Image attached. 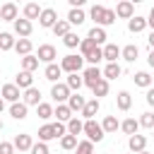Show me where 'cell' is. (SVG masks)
Wrapping results in <instances>:
<instances>
[{"mask_svg": "<svg viewBox=\"0 0 154 154\" xmlns=\"http://www.w3.org/2000/svg\"><path fill=\"white\" fill-rule=\"evenodd\" d=\"M103 14H106V7H103V5H94V7L89 10V17L96 22V26H101V22H103Z\"/></svg>", "mask_w": 154, "mask_h": 154, "instance_id": "cell-35", "label": "cell"}, {"mask_svg": "<svg viewBox=\"0 0 154 154\" xmlns=\"http://www.w3.org/2000/svg\"><path fill=\"white\" fill-rule=\"evenodd\" d=\"M120 72H123V70H120L118 63H106V67H103V77H106V79H118Z\"/></svg>", "mask_w": 154, "mask_h": 154, "instance_id": "cell-27", "label": "cell"}, {"mask_svg": "<svg viewBox=\"0 0 154 154\" xmlns=\"http://www.w3.org/2000/svg\"><path fill=\"white\" fill-rule=\"evenodd\" d=\"M82 65H84V55H75V53H70V55H65L63 60H60V67H63V72H79L82 70Z\"/></svg>", "mask_w": 154, "mask_h": 154, "instance_id": "cell-2", "label": "cell"}, {"mask_svg": "<svg viewBox=\"0 0 154 154\" xmlns=\"http://www.w3.org/2000/svg\"><path fill=\"white\" fill-rule=\"evenodd\" d=\"M67 132H70V135H79V132H84V123H82L79 118L72 116V118L67 120Z\"/></svg>", "mask_w": 154, "mask_h": 154, "instance_id": "cell-39", "label": "cell"}, {"mask_svg": "<svg viewBox=\"0 0 154 154\" xmlns=\"http://www.w3.org/2000/svg\"><path fill=\"white\" fill-rule=\"evenodd\" d=\"M101 128H103V132H116V130L120 128V123H118L116 116H106L103 123H101Z\"/></svg>", "mask_w": 154, "mask_h": 154, "instance_id": "cell-38", "label": "cell"}, {"mask_svg": "<svg viewBox=\"0 0 154 154\" xmlns=\"http://www.w3.org/2000/svg\"><path fill=\"white\" fill-rule=\"evenodd\" d=\"M24 103H26V106H38V103H41V91H38L36 87L24 89Z\"/></svg>", "mask_w": 154, "mask_h": 154, "instance_id": "cell-17", "label": "cell"}, {"mask_svg": "<svg viewBox=\"0 0 154 154\" xmlns=\"http://www.w3.org/2000/svg\"><path fill=\"white\" fill-rule=\"evenodd\" d=\"M147 63H149V67H154V48L149 51V55H147Z\"/></svg>", "mask_w": 154, "mask_h": 154, "instance_id": "cell-54", "label": "cell"}, {"mask_svg": "<svg viewBox=\"0 0 154 154\" xmlns=\"http://www.w3.org/2000/svg\"><path fill=\"white\" fill-rule=\"evenodd\" d=\"M41 17V7L36 5V2H26V7H24V19H38Z\"/></svg>", "mask_w": 154, "mask_h": 154, "instance_id": "cell-30", "label": "cell"}, {"mask_svg": "<svg viewBox=\"0 0 154 154\" xmlns=\"http://www.w3.org/2000/svg\"><path fill=\"white\" fill-rule=\"evenodd\" d=\"M67 2H70V7H82L87 0H67Z\"/></svg>", "mask_w": 154, "mask_h": 154, "instance_id": "cell-53", "label": "cell"}, {"mask_svg": "<svg viewBox=\"0 0 154 154\" xmlns=\"http://www.w3.org/2000/svg\"><path fill=\"white\" fill-rule=\"evenodd\" d=\"M12 24H14V34H17L19 38H26V36H31V31H34V24H31L29 19H24V17H22V19L17 17Z\"/></svg>", "mask_w": 154, "mask_h": 154, "instance_id": "cell-5", "label": "cell"}, {"mask_svg": "<svg viewBox=\"0 0 154 154\" xmlns=\"http://www.w3.org/2000/svg\"><path fill=\"white\" fill-rule=\"evenodd\" d=\"M130 2H132V5H135V2H142V0H130Z\"/></svg>", "mask_w": 154, "mask_h": 154, "instance_id": "cell-57", "label": "cell"}, {"mask_svg": "<svg viewBox=\"0 0 154 154\" xmlns=\"http://www.w3.org/2000/svg\"><path fill=\"white\" fill-rule=\"evenodd\" d=\"M75 154H94V142H89V140H82V142H77V147H75Z\"/></svg>", "mask_w": 154, "mask_h": 154, "instance_id": "cell-43", "label": "cell"}, {"mask_svg": "<svg viewBox=\"0 0 154 154\" xmlns=\"http://www.w3.org/2000/svg\"><path fill=\"white\" fill-rule=\"evenodd\" d=\"M147 43H149V48H154V31L149 34V38H147Z\"/></svg>", "mask_w": 154, "mask_h": 154, "instance_id": "cell-55", "label": "cell"}, {"mask_svg": "<svg viewBox=\"0 0 154 154\" xmlns=\"http://www.w3.org/2000/svg\"><path fill=\"white\" fill-rule=\"evenodd\" d=\"M84 60H87V63H89V65H96V63H99V60H103V48H96V51H94V53H91V55H87V58H84Z\"/></svg>", "mask_w": 154, "mask_h": 154, "instance_id": "cell-46", "label": "cell"}, {"mask_svg": "<svg viewBox=\"0 0 154 154\" xmlns=\"http://www.w3.org/2000/svg\"><path fill=\"white\" fill-rule=\"evenodd\" d=\"M118 58H120V48L116 43H106L103 46V60L106 63H116Z\"/></svg>", "mask_w": 154, "mask_h": 154, "instance_id": "cell-19", "label": "cell"}, {"mask_svg": "<svg viewBox=\"0 0 154 154\" xmlns=\"http://www.w3.org/2000/svg\"><path fill=\"white\" fill-rule=\"evenodd\" d=\"M29 152H31V154H51V152H48V144H46V142H34V147H31Z\"/></svg>", "mask_w": 154, "mask_h": 154, "instance_id": "cell-48", "label": "cell"}, {"mask_svg": "<svg viewBox=\"0 0 154 154\" xmlns=\"http://www.w3.org/2000/svg\"><path fill=\"white\" fill-rule=\"evenodd\" d=\"M14 38H12V34L10 31H2L0 34V51H10V48H14Z\"/></svg>", "mask_w": 154, "mask_h": 154, "instance_id": "cell-41", "label": "cell"}, {"mask_svg": "<svg viewBox=\"0 0 154 154\" xmlns=\"http://www.w3.org/2000/svg\"><path fill=\"white\" fill-rule=\"evenodd\" d=\"M53 132H55V137H63V135H67V125L65 123H53Z\"/></svg>", "mask_w": 154, "mask_h": 154, "instance_id": "cell-49", "label": "cell"}, {"mask_svg": "<svg viewBox=\"0 0 154 154\" xmlns=\"http://www.w3.org/2000/svg\"><path fill=\"white\" fill-rule=\"evenodd\" d=\"M128 29H130L132 34H140V31H144V29H147V19H144V17H140V14H135V17H130V19H128Z\"/></svg>", "mask_w": 154, "mask_h": 154, "instance_id": "cell-15", "label": "cell"}, {"mask_svg": "<svg viewBox=\"0 0 154 154\" xmlns=\"http://www.w3.org/2000/svg\"><path fill=\"white\" fill-rule=\"evenodd\" d=\"M2 111H5V99L0 96V113H2Z\"/></svg>", "mask_w": 154, "mask_h": 154, "instance_id": "cell-56", "label": "cell"}, {"mask_svg": "<svg viewBox=\"0 0 154 154\" xmlns=\"http://www.w3.org/2000/svg\"><path fill=\"white\" fill-rule=\"evenodd\" d=\"M31 48H34V43H31L29 38H19V41L14 43V51H17L19 55H29V53H31Z\"/></svg>", "mask_w": 154, "mask_h": 154, "instance_id": "cell-36", "label": "cell"}, {"mask_svg": "<svg viewBox=\"0 0 154 154\" xmlns=\"http://www.w3.org/2000/svg\"><path fill=\"white\" fill-rule=\"evenodd\" d=\"M65 84H67L72 91H79V89H82V84H84V79H82V75H77V72H70Z\"/></svg>", "mask_w": 154, "mask_h": 154, "instance_id": "cell-33", "label": "cell"}, {"mask_svg": "<svg viewBox=\"0 0 154 154\" xmlns=\"http://www.w3.org/2000/svg\"><path fill=\"white\" fill-rule=\"evenodd\" d=\"M36 116H38L41 120L53 118V106H51V103H38V106H36Z\"/></svg>", "mask_w": 154, "mask_h": 154, "instance_id": "cell-40", "label": "cell"}, {"mask_svg": "<svg viewBox=\"0 0 154 154\" xmlns=\"http://www.w3.org/2000/svg\"><path fill=\"white\" fill-rule=\"evenodd\" d=\"M84 135H87L89 142H101L106 132H103L101 123H96L94 118H89V120H84Z\"/></svg>", "mask_w": 154, "mask_h": 154, "instance_id": "cell-1", "label": "cell"}, {"mask_svg": "<svg viewBox=\"0 0 154 154\" xmlns=\"http://www.w3.org/2000/svg\"><path fill=\"white\" fill-rule=\"evenodd\" d=\"M152 87H154V75H152Z\"/></svg>", "mask_w": 154, "mask_h": 154, "instance_id": "cell-59", "label": "cell"}, {"mask_svg": "<svg viewBox=\"0 0 154 154\" xmlns=\"http://www.w3.org/2000/svg\"><path fill=\"white\" fill-rule=\"evenodd\" d=\"M60 147H63V149H67V152H70V149H75V147H77V135H70V132H67V135H63V137H60Z\"/></svg>", "mask_w": 154, "mask_h": 154, "instance_id": "cell-42", "label": "cell"}, {"mask_svg": "<svg viewBox=\"0 0 154 154\" xmlns=\"http://www.w3.org/2000/svg\"><path fill=\"white\" fill-rule=\"evenodd\" d=\"M128 147H130V152H144V147H147V137L144 135H140V132H135V135H130V140H128Z\"/></svg>", "mask_w": 154, "mask_h": 154, "instance_id": "cell-12", "label": "cell"}, {"mask_svg": "<svg viewBox=\"0 0 154 154\" xmlns=\"http://www.w3.org/2000/svg\"><path fill=\"white\" fill-rule=\"evenodd\" d=\"M63 75V67L60 65H55V63H51V65H46V70H43V77L48 79V82H58V77Z\"/></svg>", "mask_w": 154, "mask_h": 154, "instance_id": "cell-21", "label": "cell"}, {"mask_svg": "<svg viewBox=\"0 0 154 154\" xmlns=\"http://www.w3.org/2000/svg\"><path fill=\"white\" fill-rule=\"evenodd\" d=\"M0 89H2V87H0Z\"/></svg>", "mask_w": 154, "mask_h": 154, "instance_id": "cell-62", "label": "cell"}, {"mask_svg": "<svg viewBox=\"0 0 154 154\" xmlns=\"http://www.w3.org/2000/svg\"><path fill=\"white\" fill-rule=\"evenodd\" d=\"M87 38H91L96 46H101V43H106L108 36H106V29H103V26H91L89 34H87Z\"/></svg>", "mask_w": 154, "mask_h": 154, "instance_id": "cell-16", "label": "cell"}, {"mask_svg": "<svg viewBox=\"0 0 154 154\" xmlns=\"http://www.w3.org/2000/svg\"><path fill=\"white\" fill-rule=\"evenodd\" d=\"M116 106H118L120 111H130V106H132V96H130L128 91H118V96H116Z\"/></svg>", "mask_w": 154, "mask_h": 154, "instance_id": "cell-25", "label": "cell"}, {"mask_svg": "<svg viewBox=\"0 0 154 154\" xmlns=\"http://www.w3.org/2000/svg\"><path fill=\"white\" fill-rule=\"evenodd\" d=\"M99 106H101V103H99V99L87 101V103H84V108H82V116H84L87 120H89V118H94V116L99 113Z\"/></svg>", "mask_w": 154, "mask_h": 154, "instance_id": "cell-26", "label": "cell"}, {"mask_svg": "<svg viewBox=\"0 0 154 154\" xmlns=\"http://www.w3.org/2000/svg\"><path fill=\"white\" fill-rule=\"evenodd\" d=\"M14 84H17L19 89H29V87H34V75L26 72V70H22V72L17 75V79H14Z\"/></svg>", "mask_w": 154, "mask_h": 154, "instance_id": "cell-22", "label": "cell"}, {"mask_svg": "<svg viewBox=\"0 0 154 154\" xmlns=\"http://www.w3.org/2000/svg\"><path fill=\"white\" fill-rule=\"evenodd\" d=\"M53 137H55V132H53V123H46V125L38 128V142H48V140H53Z\"/></svg>", "mask_w": 154, "mask_h": 154, "instance_id": "cell-34", "label": "cell"}, {"mask_svg": "<svg viewBox=\"0 0 154 154\" xmlns=\"http://www.w3.org/2000/svg\"><path fill=\"white\" fill-rule=\"evenodd\" d=\"M70 26H72V24H70L67 19H58V22H55V26H53V34L63 38V36H67V34H70Z\"/></svg>", "mask_w": 154, "mask_h": 154, "instance_id": "cell-31", "label": "cell"}, {"mask_svg": "<svg viewBox=\"0 0 154 154\" xmlns=\"http://www.w3.org/2000/svg\"><path fill=\"white\" fill-rule=\"evenodd\" d=\"M63 43L67 46V48H79V43H82V38L75 34V31H70L67 36H63Z\"/></svg>", "mask_w": 154, "mask_h": 154, "instance_id": "cell-44", "label": "cell"}, {"mask_svg": "<svg viewBox=\"0 0 154 154\" xmlns=\"http://www.w3.org/2000/svg\"><path fill=\"white\" fill-rule=\"evenodd\" d=\"M116 14H118L120 19H130V17H135V5H132L130 0H120L118 7H116Z\"/></svg>", "mask_w": 154, "mask_h": 154, "instance_id": "cell-9", "label": "cell"}, {"mask_svg": "<svg viewBox=\"0 0 154 154\" xmlns=\"http://www.w3.org/2000/svg\"><path fill=\"white\" fill-rule=\"evenodd\" d=\"M36 58H38L41 63L51 65V63L58 58V53H55V46H51V43H43V46H38V53H36Z\"/></svg>", "mask_w": 154, "mask_h": 154, "instance_id": "cell-6", "label": "cell"}, {"mask_svg": "<svg viewBox=\"0 0 154 154\" xmlns=\"http://www.w3.org/2000/svg\"><path fill=\"white\" fill-rule=\"evenodd\" d=\"M14 149H19V152H29L31 147H34V140H31V135H26V132H19L17 137H14Z\"/></svg>", "mask_w": 154, "mask_h": 154, "instance_id": "cell-11", "label": "cell"}, {"mask_svg": "<svg viewBox=\"0 0 154 154\" xmlns=\"http://www.w3.org/2000/svg\"><path fill=\"white\" fill-rule=\"evenodd\" d=\"M137 154H149V152H147V149H144V152H137Z\"/></svg>", "mask_w": 154, "mask_h": 154, "instance_id": "cell-58", "label": "cell"}, {"mask_svg": "<svg viewBox=\"0 0 154 154\" xmlns=\"http://www.w3.org/2000/svg\"><path fill=\"white\" fill-rule=\"evenodd\" d=\"M96 48H99V46H96L91 38H82V43H79V55H84V58H87V55H91Z\"/></svg>", "mask_w": 154, "mask_h": 154, "instance_id": "cell-37", "label": "cell"}, {"mask_svg": "<svg viewBox=\"0 0 154 154\" xmlns=\"http://www.w3.org/2000/svg\"><path fill=\"white\" fill-rule=\"evenodd\" d=\"M0 19L2 22H14L17 19V5L14 2H5L0 7Z\"/></svg>", "mask_w": 154, "mask_h": 154, "instance_id": "cell-14", "label": "cell"}, {"mask_svg": "<svg viewBox=\"0 0 154 154\" xmlns=\"http://www.w3.org/2000/svg\"><path fill=\"white\" fill-rule=\"evenodd\" d=\"M10 116H12L14 120H24V118L29 116V106H26L24 101H14V103L10 106Z\"/></svg>", "mask_w": 154, "mask_h": 154, "instance_id": "cell-10", "label": "cell"}, {"mask_svg": "<svg viewBox=\"0 0 154 154\" xmlns=\"http://www.w3.org/2000/svg\"><path fill=\"white\" fill-rule=\"evenodd\" d=\"M0 130H2V120H0Z\"/></svg>", "mask_w": 154, "mask_h": 154, "instance_id": "cell-60", "label": "cell"}, {"mask_svg": "<svg viewBox=\"0 0 154 154\" xmlns=\"http://www.w3.org/2000/svg\"><path fill=\"white\" fill-rule=\"evenodd\" d=\"M152 135H154V130H152Z\"/></svg>", "mask_w": 154, "mask_h": 154, "instance_id": "cell-61", "label": "cell"}, {"mask_svg": "<svg viewBox=\"0 0 154 154\" xmlns=\"http://www.w3.org/2000/svg\"><path fill=\"white\" fill-rule=\"evenodd\" d=\"M84 19H87V14H84V10H82V7H70V12H67V22H70L72 26L84 24Z\"/></svg>", "mask_w": 154, "mask_h": 154, "instance_id": "cell-13", "label": "cell"}, {"mask_svg": "<svg viewBox=\"0 0 154 154\" xmlns=\"http://www.w3.org/2000/svg\"><path fill=\"white\" fill-rule=\"evenodd\" d=\"M120 130H123L125 135H135V132L140 130V120H135V118H125V120L120 123Z\"/></svg>", "mask_w": 154, "mask_h": 154, "instance_id": "cell-29", "label": "cell"}, {"mask_svg": "<svg viewBox=\"0 0 154 154\" xmlns=\"http://www.w3.org/2000/svg\"><path fill=\"white\" fill-rule=\"evenodd\" d=\"M137 55H140V48H137L135 43H128L125 48H120V58H123V60H128V63H135V60H137Z\"/></svg>", "mask_w": 154, "mask_h": 154, "instance_id": "cell-20", "label": "cell"}, {"mask_svg": "<svg viewBox=\"0 0 154 154\" xmlns=\"http://www.w3.org/2000/svg\"><path fill=\"white\" fill-rule=\"evenodd\" d=\"M53 116H55L60 123H67V120L72 118V108H70L67 103H58V106L53 108Z\"/></svg>", "mask_w": 154, "mask_h": 154, "instance_id": "cell-18", "label": "cell"}, {"mask_svg": "<svg viewBox=\"0 0 154 154\" xmlns=\"http://www.w3.org/2000/svg\"><path fill=\"white\" fill-rule=\"evenodd\" d=\"M147 26H152V31H154V7L149 10V17H147Z\"/></svg>", "mask_w": 154, "mask_h": 154, "instance_id": "cell-52", "label": "cell"}, {"mask_svg": "<svg viewBox=\"0 0 154 154\" xmlns=\"http://www.w3.org/2000/svg\"><path fill=\"white\" fill-rule=\"evenodd\" d=\"M140 128H149V130H154V113H142V118H140Z\"/></svg>", "mask_w": 154, "mask_h": 154, "instance_id": "cell-45", "label": "cell"}, {"mask_svg": "<svg viewBox=\"0 0 154 154\" xmlns=\"http://www.w3.org/2000/svg\"><path fill=\"white\" fill-rule=\"evenodd\" d=\"M116 19H118V14H116V10H106V14H103V22H101V26H108V24H116Z\"/></svg>", "mask_w": 154, "mask_h": 154, "instance_id": "cell-47", "label": "cell"}, {"mask_svg": "<svg viewBox=\"0 0 154 154\" xmlns=\"http://www.w3.org/2000/svg\"><path fill=\"white\" fill-rule=\"evenodd\" d=\"M84 103H87V101H84V96H79V91H75V94H70V99H67V106L72 108V113H77V111L82 113V108H84Z\"/></svg>", "mask_w": 154, "mask_h": 154, "instance_id": "cell-23", "label": "cell"}, {"mask_svg": "<svg viewBox=\"0 0 154 154\" xmlns=\"http://www.w3.org/2000/svg\"><path fill=\"white\" fill-rule=\"evenodd\" d=\"M0 154H14V144L12 142H0Z\"/></svg>", "mask_w": 154, "mask_h": 154, "instance_id": "cell-50", "label": "cell"}, {"mask_svg": "<svg viewBox=\"0 0 154 154\" xmlns=\"http://www.w3.org/2000/svg\"><path fill=\"white\" fill-rule=\"evenodd\" d=\"M91 91H94V99H101V96H106L108 94V79L106 77H101L94 87H91Z\"/></svg>", "mask_w": 154, "mask_h": 154, "instance_id": "cell-28", "label": "cell"}, {"mask_svg": "<svg viewBox=\"0 0 154 154\" xmlns=\"http://www.w3.org/2000/svg\"><path fill=\"white\" fill-rule=\"evenodd\" d=\"M55 22H58V12H55L53 7H46V10H41L38 24H41L43 29H53V26H55Z\"/></svg>", "mask_w": 154, "mask_h": 154, "instance_id": "cell-4", "label": "cell"}, {"mask_svg": "<svg viewBox=\"0 0 154 154\" xmlns=\"http://www.w3.org/2000/svg\"><path fill=\"white\" fill-rule=\"evenodd\" d=\"M144 99H147V103H149V106H154V87H149V89H147V96H144Z\"/></svg>", "mask_w": 154, "mask_h": 154, "instance_id": "cell-51", "label": "cell"}, {"mask_svg": "<svg viewBox=\"0 0 154 154\" xmlns=\"http://www.w3.org/2000/svg\"><path fill=\"white\" fill-rule=\"evenodd\" d=\"M70 94H72V89H70L67 84H63V82H55V84L51 87V96H53L55 103H67Z\"/></svg>", "mask_w": 154, "mask_h": 154, "instance_id": "cell-3", "label": "cell"}, {"mask_svg": "<svg viewBox=\"0 0 154 154\" xmlns=\"http://www.w3.org/2000/svg\"><path fill=\"white\" fill-rule=\"evenodd\" d=\"M101 77H103V72H101V70H99L96 65H89V67H87V70L82 72V79H84V84H87L89 89H91V87H94V84H96V82H99Z\"/></svg>", "mask_w": 154, "mask_h": 154, "instance_id": "cell-7", "label": "cell"}, {"mask_svg": "<svg viewBox=\"0 0 154 154\" xmlns=\"http://www.w3.org/2000/svg\"><path fill=\"white\" fill-rule=\"evenodd\" d=\"M0 96L5 99V101H10V103H14V101H19V87L17 84H2V89H0Z\"/></svg>", "mask_w": 154, "mask_h": 154, "instance_id": "cell-8", "label": "cell"}, {"mask_svg": "<svg viewBox=\"0 0 154 154\" xmlns=\"http://www.w3.org/2000/svg\"><path fill=\"white\" fill-rule=\"evenodd\" d=\"M132 79H135V84H137V87H144V89H149V87H152V75H149V72H144V70H142V72H135V77H132Z\"/></svg>", "mask_w": 154, "mask_h": 154, "instance_id": "cell-32", "label": "cell"}, {"mask_svg": "<svg viewBox=\"0 0 154 154\" xmlns=\"http://www.w3.org/2000/svg\"><path fill=\"white\" fill-rule=\"evenodd\" d=\"M38 58L34 55V53H29V55H22V70H26V72H34L36 67H38Z\"/></svg>", "mask_w": 154, "mask_h": 154, "instance_id": "cell-24", "label": "cell"}]
</instances>
